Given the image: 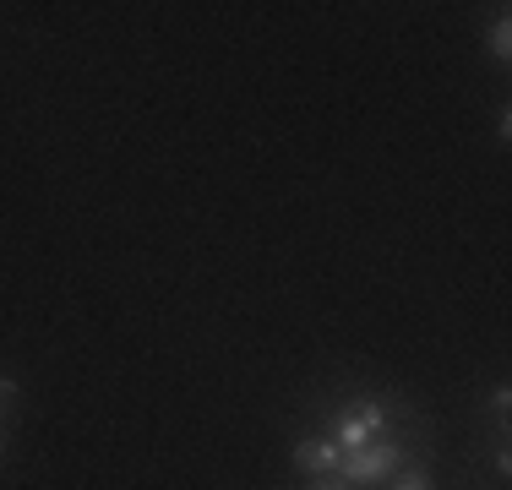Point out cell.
Segmentation results:
<instances>
[{
    "mask_svg": "<svg viewBox=\"0 0 512 490\" xmlns=\"http://www.w3.org/2000/svg\"><path fill=\"white\" fill-rule=\"evenodd\" d=\"M425 441V425L420 431H398V436H376L365 441V447L344 452V463H338V480H344L349 490H371L382 480H393L404 463H414V447Z\"/></svg>",
    "mask_w": 512,
    "mask_h": 490,
    "instance_id": "6da1fadb",
    "label": "cell"
},
{
    "mask_svg": "<svg viewBox=\"0 0 512 490\" xmlns=\"http://www.w3.org/2000/svg\"><path fill=\"white\" fill-rule=\"evenodd\" d=\"M289 463H295V474H306V480H338L344 452H338L322 431H306V436H295V447H289Z\"/></svg>",
    "mask_w": 512,
    "mask_h": 490,
    "instance_id": "7a4b0ae2",
    "label": "cell"
},
{
    "mask_svg": "<svg viewBox=\"0 0 512 490\" xmlns=\"http://www.w3.org/2000/svg\"><path fill=\"white\" fill-rule=\"evenodd\" d=\"M485 49H491L496 66H507V55H512V17L507 11H496V17L485 22Z\"/></svg>",
    "mask_w": 512,
    "mask_h": 490,
    "instance_id": "3957f363",
    "label": "cell"
},
{
    "mask_svg": "<svg viewBox=\"0 0 512 490\" xmlns=\"http://www.w3.org/2000/svg\"><path fill=\"white\" fill-rule=\"evenodd\" d=\"M485 414L496 420V441H507V414H512V387L507 382H496L485 392Z\"/></svg>",
    "mask_w": 512,
    "mask_h": 490,
    "instance_id": "277c9868",
    "label": "cell"
},
{
    "mask_svg": "<svg viewBox=\"0 0 512 490\" xmlns=\"http://www.w3.org/2000/svg\"><path fill=\"white\" fill-rule=\"evenodd\" d=\"M387 490H431V469L425 463H404V469L393 474V480H382Z\"/></svg>",
    "mask_w": 512,
    "mask_h": 490,
    "instance_id": "5b68a950",
    "label": "cell"
},
{
    "mask_svg": "<svg viewBox=\"0 0 512 490\" xmlns=\"http://www.w3.org/2000/svg\"><path fill=\"white\" fill-rule=\"evenodd\" d=\"M17 398H22V387L11 382V376H0V414H11V409H17Z\"/></svg>",
    "mask_w": 512,
    "mask_h": 490,
    "instance_id": "8992f818",
    "label": "cell"
},
{
    "mask_svg": "<svg viewBox=\"0 0 512 490\" xmlns=\"http://www.w3.org/2000/svg\"><path fill=\"white\" fill-rule=\"evenodd\" d=\"M491 463H496V474H502V480H507V474H512V452H507V441H496Z\"/></svg>",
    "mask_w": 512,
    "mask_h": 490,
    "instance_id": "52a82bcc",
    "label": "cell"
},
{
    "mask_svg": "<svg viewBox=\"0 0 512 490\" xmlns=\"http://www.w3.org/2000/svg\"><path fill=\"white\" fill-rule=\"evenodd\" d=\"M496 137H502V142H512V115H507V109L496 115Z\"/></svg>",
    "mask_w": 512,
    "mask_h": 490,
    "instance_id": "ba28073f",
    "label": "cell"
},
{
    "mask_svg": "<svg viewBox=\"0 0 512 490\" xmlns=\"http://www.w3.org/2000/svg\"><path fill=\"white\" fill-rule=\"evenodd\" d=\"M306 490H349V485H344V480H311Z\"/></svg>",
    "mask_w": 512,
    "mask_h": 490,
    "instance_id": "9c48e42d",
    "label": "cell"
},
{
    "mask_svg": "<svg viewBox=\"0 0 512 490\" xmlns=\"http://www.w3.org/2000/svg\"><path fill=\"white\" fill-rule=\"evenodd\" d=\"M0 458H6V431H0Z\"/></svg>",
    "mask_w": 512,
    "mask_h": 490,
    "instance_id": "30bf717a",
    "label": "cell"
}]
</instances>
